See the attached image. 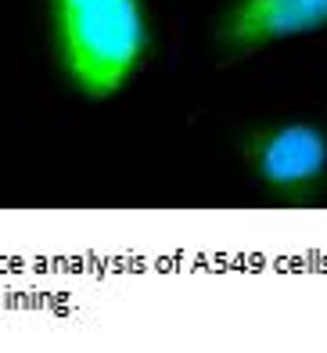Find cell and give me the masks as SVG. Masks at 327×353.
Here are the masks:
<instances>
[{
	"mask_svg": "<svg viewBox=\"0 0 327 353\" xmlns=\"http://www.w3.org/2000/svg\"><path fill=\"white\" fill-rule=\"evenodd\" d=\"M51 51L61 79L83 101H112L155 51L148 0H47Z\"/></svg>",
	"mask_w": 327,
	"mask_h": 353,
	"instance_id": "cell-1",
	"label": "cell"
},
{
	"mask_svg": "<svg viewBox=\"0 0 327 353\" xmlns=\"http://www.w3.org/2000/svg\"><path fill=\"white\" fill-rule=\"evenodd\" d=\"M234 148L263 199L309 210L327 199V126L317 119L249 123Z\"/></svg>",
	"mask_w": 327,
	"mask_h": 353,
	"instance_id": "cell-2",
	"label": "cell"
},
{
	"mask_svg": "<svg viewBox=\"0 0 327 353\" xmlns=\"http://www.w3.org/2000/svg\"><path fill=\"white\" fill-rule=\"evenodd\" d=\"M327 29V0H226L212 22L220 65L252 58L270 43L313 37Z\"/></svg>",
	"mask_w": 327,
	"mask_h": 353,
	"instance_id": "cell-3",
	"label": "cell"
}]
</instances>
